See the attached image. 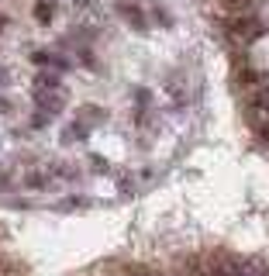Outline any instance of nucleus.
I'll return each mask as SVG.
<instances>
[{"mask_svg": "<svg viewBox=\"0 0 269 276\" xmlns=\"http://www.w3.org/2000/svg\"><path fill=\"white\" fill-rule=\"evenodd\" d=\"M31 100L42 107V110H49V114H59L62 107H66V90H59V87H49V90H31Z\"/></svg>", "mask_w": 269, "mask_h": 276, "instance_id": "obj_1", "label": "nucleus"}]
</instances>
